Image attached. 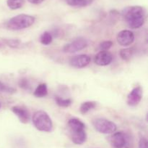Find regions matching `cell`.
Segmentation results:
<instances>
[{"instance_id":"cell-1","label":"cell","mask_w":148,"mask_h":148,"mask_svg":"<svg viewBox=\"0 0 148 148\" xmlns=\"http://www.w3.org/2000/svg\"><path fill=\"white\" fill-rule=\"evenodd\" d=\"M121 15L129 27L137 29L144 25L146 19V12L141 6H130L122 10Z\"/></svg>"},{"instance_id":"cell-2","label":"cell","mask_w":148,"mask_h":148,"mask_svg":"<svg viewBox=\"0 0 148 148\" xmlns=\"http://www.w3.org/2000/svg\"><path fill=\"white\" fill-rule=\"evenodd\" d=\"M35 17L30 15H17L6 23V27L12 30H23L31 26L35 23Z\"/></svg>"},{"instance_id":"cell-3","label":"cell","mask_w":148,"mask_h":148,"mask_svg":"<svg viewBox=\"0 0 148 148\" xmlns=\"http://www.w3.org/2000/svg\"><path fill=\"white\" fill-rule=\"evenodd\" d=\"M35 127L40 131L51 132L53 130V122L46 112L38 110L34 113L32 118Z\"/></svg>"},{"instance_id":"cell-4","label":"cell","mask_w":148,"mask_h":148,"mask_svg":"<svg viewBox=\"0 0 148 148\" xmlns=\"http://www.w3.org/2000/svg\"><path fill=\"white\" fill-rule=\"evenodd\" d=\"M92 125L97 131L104 134H111L116 131L117 129L116 125L114 122L102 118L94 119Z\"/></svg>"},{"instance_id":"cell-5","label":"cell","mask_w":148,"mask_h":148,"mask_svg":"<svg viewBox=\"0 0 148 148\" xmlns=\"http://www.w3.org/2000/svg\"><path fill=\"white\" fill-rule=\"evenodd\" d=\"M88 45V42L85 38H77L70 43L66 44L63 47V51L65 53H75L79 51L82 50L86 48Z\"/></svg>"},{"instance_id":"cell-6","label":"cell","mask_w":148,"mask_h":148,"mask_svg":"<svg viewBox=\"0 0 148 148\" xmlns=\"http://www.w3.org/2000/svg\"><path fill=\"white\" fill-rule=\"evenodd\" d=\"M109 142L114 148H126L128 146L129 137L124 132H114L109 137Z\"/></svg>"},{"instance_id":"cell-7","label":"cell","mask_w":148,"mask_h":148,"mask_svg":"<svg viewBox=\"0 0 148 148\" xmlns=\"http://www.w3.org/2000/svg\"><path fill=\"white\" fill-rule=\"evenodd\" d=\"M143 88L140 86H136L128 94L127 98V103L130 107H135L141 102L143 98Z\"/></svg>"},{"instance_id":"cell-8","label":"cell","mask_w":148,"mask_h":148,"mask_svg":"<svg viewBox=\"0 0 148 148\" xmlns=\"http://www.w3.org/2000/svg\"><path fill=\"white\" fill-rule=\"evenodd\" d=\"M117 42L122 46H128L132 44L134 41V34L130 30H121L117 34Z\"/></svg>"},{"instance_id":"cell-9","label":"cell","mask_w":148,"mask_h":148,"mask_svg":"<svg viewBox=\"0 0 148 148\" xmlns=\"http://www.w3.org/2000/svg\"><path fill=\"white\" fill-rule=\"evenodd\" d=\"M91 61V58L88 55H79L74 56L69 59V64L75 68H83L88 66Z\"/></svg>"},{"instance_id":"cell-10","label":"cell","mask_w":148,"mask_h":148,"mask_svg":"<svg viewBox=\"0 0 148 148\" xmlns=\"http://www.w3.org/2000/svg\"><path fill=\"white\" fill-rule=\"evenodd\" d=\"M12 113L18 118L20 121L23 123H27L30 120V114L29 110L23 106L16 105L11 108Z\"/></svg>"},{"instance_id":"cell-11","label":"cell","mask_w":148,"mask_h":148,"mask_svg":"<svg viewBox=\"0 0 148 148\" xmlns=\"http://www.w3.org/2000/svg\"><path fill=\"white\" fill-rule=\"evenodd\" d=\"M113 60V55L108 51H101L94 58V62L99 66H106L111 63Z\"/></svg>"},{"instance_id":"cell-12","label":"cell","mask_w":148,"mask_h":148,"mask_svg":"<svg viewBox=\"0 0 148 148\" xmlns=\"http://www.w3.org/2000/svg\"><path fill=\"white\" fill-rule=\"evenodd\" d=\"M69 136L71 140L75 145H81L85 143L87 140V133L85 130L69 131Z\"/></svg>"},{"instance_id":"cell-13","label":"cell","mask_w":148,"mask_h":148,"mask_svg":"<svg viewBox=\"0 0 148 148\" xmlns=\"http://www.w3.org/2000/svg\"><path fill=\"white\" fill-rule=\"evenodd\" d=\"M68 128L69 131H75L85 130V125L83 122L77 118H72L68 120Z\"/></svg>"},{"instance_id":"cell-14","label":"cell","mask_w":148,"mask_h":148,"mask_svg":"<svg viewBox=\"0 0 148 148\" xmlns=\"http://www.w3.org/2000/svg\"><path fill=\"white\" fill-rule=\"evenodd\" d=\"M95 0H65L66 4L73 7H85L90 5Z\"/></svg>"},{"instance_id":"cell-15","label":"cell","mask_w":148,"mask_h":148,"mask_svg":"<svg viewBox=\"0 0 148 148\" xmlns=\"http://www.w3.org/2000/svg\"><path fill=\"white\" fill-rule=\"evenodd\" d=\"M97 105V102L95 101H87L85 102H82L79 107V112L82 114L85 115L88 113L90 110L95 108Z\"/></svg>"},{"instance_id":"cell-16","label":"cell","mask_w":148,"mask_h":148,"mask_svg":"<svg viewBox=\"0 0 148 148\" xmlns=\"http://www.w3.org/2000/svg\"><path fill=\"white\" fill-rule=\"evenodd\" d=\"M35 97H38V98H42V97H45L47 96L48 94V86L46 84L43 83V84H40L36 89H35L34 92H33Z\"/></svg>"},{"instance_id":"cell-17","label":"cell","mask_w":148,"mask_h":148,"mask_svg":"<svg viewBox=\"0 0 148 148\" xmlns=\"http://www.w3.org/2000/svg\"><path fill=\"white\" fill-rule=\"evenodd\" d=\"M134 55V50L132 48H126L120 50L119 55L121 59L124 61H129L131 59Z\"/></svg>"},{"instance_id":"cell-18","label":"cell","mask_w":148,"mask_h":148,"mask_svg":"<svg viewBox=\"0 0 148 148\" xmlns=\"http://www.w3.org/2000/svg\"><path fill=\"white\" fill-rule=\"evenodd\" d=\"M53 41V36L49 31H44L40 36V41L43 45H49Z\"/></svg>"},{"instance_id":"cell-19","label":"cell","mask_w":148,"mask_h":148,"mask_svg":"<svg viewBox=\"0 0 148 148\" xmlns=\"http://www.w3.org/2000/svg\"><path fill=\"white\" fill-rule=\"evenodd\" d=\"M25 0H7V4L11 10H14L20 9L24 5Z\"/></svg>"},{"instance_id":"cell-20","label":"cell","mask_w":148,"mask_h":148,"mask_svg":"<svg viewBox=\"0 0 148 148\" xmlns=\"http://www.w3.org/2000/svg\"><path fill=\"white\" fill-rule=\"evenodd\" d=\"M55 101H56V103L59 106V107H69L72 103V101L71 99L62 98V97H57V96L55 97Z\"/></svg>"},{"instance_id":"cell-21","label":"cell","mask_w":148,"mask_h":148,"mask_svg":"<svg viewBox=\"0 0 148 148\" xmlns=\"http://www.w3.org/2000/svg\"><path fill=\"white\" fill-rule=\"evenodd\" d=\"M16 91L13 87L10 86L6 85L5 84L0 81V93H7V94H13Z\"/></svg>"},{"instance_id":"cell-22","label":"cell","mask_w":148,"mask_h":148,"mask_svg":"<svg viewBox=\"0 0 148 148\" xmlns=\"http://www.w3.org/2000/svg\"><path fill=\"white\" fill-rule=\"evenodd\" d=\"M5 43L11 48H18L21 45V41L18 39H7L5 40Z\"/></svg>"},{"instance_id":"cell-23","label":"cell","mask_w":148,"mask_h":148,"mask_svg":"<svg viewBox=\"0 0 148 148\" xmlns=\"http://www.w3.org/2000/svg\"><path fill=\"white\" fill-rule=\"evenodd\" d=\"M113 46V42L111 41H104L100 44L99 48L101 51H108Z\"/></svg>"},{"instance_id":"cell-24","label":"cell","mask_w":148,"mask_h":148,"mask_svg":"<svg viewBox=\"0 0 148 148\" xmlns=\"http://www.w3.org/2000/svg\"><path fill=\"white\" fill-rule=\"evenodd\" d=\"M18 84L19 86H20V87H21L22 89H23L25 90H28L30 89V82H29L28 80L25 78H21V79H20Z\"/></svg>"},{"instance_id":"cell-25","label":"cell","mask_w":148,"mask_h":148,"mask_svg":"<svg viewBox=\"0 0 148 148\" xmlns=\"http://www.w3.org/2000/svg\"><path fill=\"white\" fill-rule=\"evenodd\" d=\"M139 148H147V140L144 136H140L139 140Z\"/></svg>"},{"instance_id":"cell-26","label":"cell","mask_w":148,"mask_h":148,"mask_svg":"<svg viewBox=\"0 0 148 148\" xmlns=\"http://www.w3.org/2000/svg\"><path fill=\"white\" fill-rule=\"evenodd\" d=\"M27 1L33 4H41L42 2H43L45 0H27Z\"/></svg>"},{"instance_id":"cell-27","label":"cell","mask_w":148,"mask_h":148,"mask_svg":"<svg viewBox=\"0 0 148 148\" xmlns=\"http://www.w3.org/2000/svg\"><path fill=\"white\" fill-rule=\"evenodd\" d=\"M1 103H0V108H1Z\"/></svg>"},{"instance_id":"cell-28","label":"cell","mask_w":148,"mask_h":148,"mask_svg":"<svg viewBox=\"0 0 148 148\" xmlns=\"http://www.w3.org/2000/svg\"><path fill=\"white\" fill-rule=\"evenodd\" d=\"M0 46H1V43H0Z\"/></svg>"}]
</instances>
